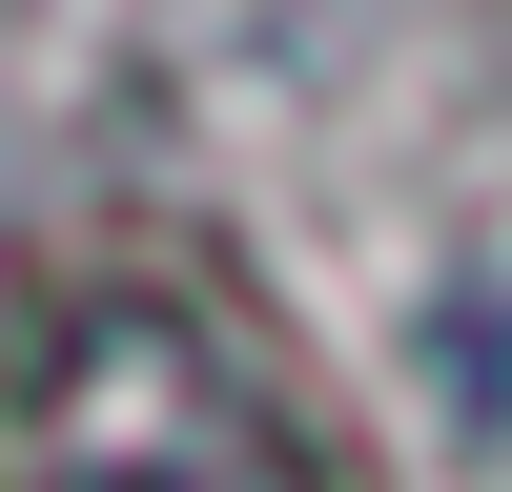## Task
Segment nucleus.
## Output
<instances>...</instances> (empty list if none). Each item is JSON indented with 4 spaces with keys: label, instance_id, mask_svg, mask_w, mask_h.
I'll list each match as a JSON object with an SVG mask.
<instances>
[{
    "label": "nucleus",
    "instance_id": "obj_1",
    "mask_svg": "<svg viewBox=\"0 0 512 492\" xmlns=\"http://www.w3.org/2000/svg\"><path fill=\"white\" fill-rule=\"evenodd\" d=\"M21 492H328V472H308V431L267 410V369L205 308L103 287L21 369Z\"/></svg>",
    "mask_w": 512,
    "mask_h": 492
}]
</instances>
